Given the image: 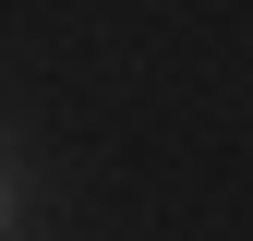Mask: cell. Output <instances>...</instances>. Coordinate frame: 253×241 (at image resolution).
Returning a JSON list of instances; mask_svg holds the SVG:
<instances>
[{"label": "cell", "instance_id": "6da1fadb", "mask_svg": "<svg viewBox=\"0 0 253 241\" xmlns=\"http://www.w3.org/2000/svg\"><path fill=\"white\" fill-rule=\"evenodd\" d=\"M0 193H12V181H0Z\"/></svg>", "mask_w": 253, "mask_h": 241}]
</instances>
